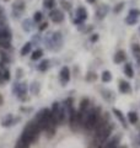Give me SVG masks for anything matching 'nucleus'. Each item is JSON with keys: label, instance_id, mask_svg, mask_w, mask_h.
Returning a JSON list of instances; mask_svg holds the SVG:
<instances>
[{"label": "nucleus", "instance_id": "a878e982", "mask_svg": "<svg viewBox=\"0 0 140 148\" xmlns=\"http://www.w3.org/2000/svg\"><path fill=\"white\" fill-rule=\"evenodd\" d=\"M123 6H124V4L123 3H120V4H118V6H117L116 9H114V12H119L120 10L123 9Z\"/></svg>", "mask_w": 140, "mask_h": 148}, {"label": "nucleus", "instance_id": "9b49d317", "mask_svg": "<svg viewBox=\"0 0 140 148\" xmlns=\"http://www.w3.org/2000/svg\"><path fill=\"white\" fill-rule=\"evenodd\" d=\"M132 49H133V54L135 56V58L140 62V46L138 43H134L132 46Z\"/></svg>", "mask_w": 140, "mask_h": 148}, {"label": "nucleus", "instance_id": "1a4fd4ad", "mask_svg": "<svg viewBox=\"0 0 140 148\" xmlns=\"http://www.w3.org/2000/svg\"><path fill=\"white\" fill-rule=\"evenodd\" d=\"M125 59V52L124 51H118L114 54V62L116 63H123V61Z\"/></svg>", "mask_w": 140, "mask_h": 148}, {"label": "nucleus", "instance_id": "2eb2a0df", "mask_svg": "<svg viewBox=\"0 0 140 148\" xmlns=\"http://www.w3.org/2000/svg\"><path fill=\"white\" fill-rule=\"evenodd\" d=\"M42 54H43V52H42V49H36L35 52L32 53L31 59H32V61H37L38 58H41V57H42Z\"/></svg>", "mask_w": 140, "mask_h": 148}, {"label": "nucleus", "instance_id": "ddd939ff", "mask_svg": "<svg viewBox=\"0 0 140 148\" xmlns=\"http://www.w3.org/2000/svg\"><path fill=\"white\" fill-rule=\"evenodd\" d=\"M111 80H112V74H111V72L105 71L103 73H102V82H103V83H109Z\"/></svg>", "mask_w": 140, "mask_h": 148}, {"label": "nucleus", "instance_id": "c756f323", "mask_svg": "<svg viewBox=\"0 0 140 148\" xmlns=\"http://www.w3.org/2000/svg\"><path fill=\"white\" fill-rule=\"evenodd\" d=\"M97 38H99V36H97V35H95V36H91V41H92V42H93V41H97Z\"/></svg>", "mask_w": 140, "mask_h": 148}, {"label": "nucleus", "instance_id": "bb28decb", "mask_svg": "<svg viewBox=\"0 0 140 148\" xmlns=\"http://www.w3.org/2000/svg\"><path fill=\"white\" fill-rule=\"evenodd\" d=\"M14 8L22 10V9H23V4H22V3H16V4H14Z\"/></svg>", "mask_w": 140, "mask_h": 148}, {"label": "nucleus", "instance_id": "f704fd0d", "mask_svg": "<svg viewBox=\"0 0 140 148\" xmlns=\"http://www.w3.org/2000/svg\"><path fill=\"white\" fill-rule=\"evenodd\" d=\"M119 148H127V147H119Z\"/></svg>", "mask_w": 140, "mask_h": 148}, {"label": "nucleus", "instance_id": "6ab92c4d", "mask_svg": "<svg viewBox=\"0 0 140 148\" xmlns=\"http://www.w3.org/2000/svg\"><path fill=\"white\" fill-rule=\"evenodd\" d=\"M137 21H138V17H137V16H133V15H129V16L127 17V20H125V22H127V24H129V25H133V24H135Z\"/></svg>", "mask_w": 140, "mask_h": 148}, {"label": "nucleus", "instance_id": "f03ea898", "mask_svg": "<svg viewBox=\"0 0 140 148\" xmlns=\"http://www.w3.org/2000/svg\"><path fill=\"white\" fill-rule=\"evenodd\" d=\"M100 119V114H99V109H92L86 112V119H85V123L84 127L86 130H92L95 128L97 121Z\"/></svg>", "mask_w": 140, "mask_h": 148}, {"label": "nucleus", "instance_id": "2f4dec72", "mask_svg": "<svg viewBox=\"0 0 140 148\" xmlns=\"http://www.w3.org/2000/svg\"><path fill=\"white\" fill-rule=\"evenodd\" d=\"M4 82V79H3V74H1V72H0V83H3Z\"/></svg>", "mask_w": 140, "mask_h": 148}, {"label": "nucleus", "instance_id": "f8f14e48", "mask_svg": "<svg viewBox=\"0 0 140 148\" xmlns=\"http://www.w3.org/2000/svg\"><path fill=\"white\" fill-rule=\"evenodd\" d=\"M113 112H114V115H116V116L118 117V120H119V121L122 122V125H123V126H124V127H127V123H125V119L123 117L122 112H120L119 110H117V109H113Z\"/></svg>", "mask_w": 140, "mask_h": 148}, {"label": "nucleus", "instance_id": "4be33fe9", "mask_svg": "<svg viewBox=\"0 0 140 148\" xmlns=\"http://www.w3.org/2000/svg\"><path fill=\"white\" fill-rule=\"evenodd\" d=\"M15 148H29V145H27V143H25V142H22L21 140H18V142L16 143Z\"/></svg>", "mask_w": 140, "mask_h": 148}, {"label": "nucleus", "instance_id": "0eeeda50", "mask_svg": "<svg viewBox=\"0 0 140 148\" xmlns=\"http://www.w3.org/2000/svg\"><path fill=\"white\" fill-rule=\"evenodd\" d=\"M119 91L123 92V94H127V92L132 91V88H130V84L128 82H124V80H120L119 82Z\"/></svg>", "mask_w": 140, "mask_h": 148}, {"label": "nucleus", "instance_id": "cd10ccee", "mask_svg": "<svg viewBox=\"0 0 140 148\" xmlns=\"http://www.w3.org/2000/svg\"><path fill=\"white\" fill-rule=\"evenodd\" d=\"M47 27H48V24H47V22H43V24H41V26H39V31L46 30Z\"/></svg>", "mask_w": 140, "mask_h": 148}, {"label": "nucleus", "instance_id": "412c9836", "mask_svg": "<svg viewBox=\"0 0 140 148\" xmlns=\"http://www.w3.org/2000/svg\"><path fill=\"white\" fill-rule=\"evenodd\" d=\"M42 17H43V15H42V12L41 11H37L35 15H33V20L36 21V22H39L41 20H42Z\"/></svg>", "mask_w": 140, "mask_h": 148}, {"label": "nucleus", "instance_id": "b1692460", "mask_svg": "<svg viewBox=\"0 0 140 148\" xmlns=\"http://www.w3.org/2000/svg\"><path fill=\"white\" fill-rule=\"evenodd\" d=\"M48 61H44V62H42L41 64H39V66H38V69H39V71H46V69L47 68H48Z\"/></svg>", "mask_w": 140, "mask_h": 148}, {"label": "nucleus", "instance_id": "dca6fc26", "mask_svg": "<svg viewBox=\"0 0 140 148\" xmlns=\"http://www.w3.org/2000/svg\"><path fill=\"white\" fill-rule=\"evenodd\" d=\"M43 5L47 9H54L55 1H54V0H43Z\"/></svg>", "mask_w": 140, "mask_h": 148}, {"label": "nucleus", "instance_id": "6e6552de", "mask_svg": "<svg viewBox=\"0 0 140 148\" xmlns=\"http://www.w3.org/2000/svg\"><path fill=\"white\" fill-rule=\"evenodd\" d=\"M76 15L79 17V20H76V22H81L84 20H86V18H87V11H86V9L79 8L77 10H76Z\"/></svg>", "mask_w": 140, "mask_h": 148}, {"label": "nucleus", "instance_id": "20e7f679", "mask_svg": "<svg viewBox=\"0 0 140 148\" xmlns=\"http://www.w3.org/2000/svg\"><path fill=\"white\" fill-rule=\"evenodd\" d=\"M120 137H122V135H120V133H118V135L113 136V138H111L108 142L100 145L99 148H118V143H119V141H120Z\"/></svg>", "mask_w": 140, "mask_h": 148}, {"label": "nucleus", "instance_id": "393cba45", "mask_svg": "<svg viewBox=\"0 0 140 148\" xmlns=\"http://www.w3.org/2000/svg\"><path fill=\"white\" fill-rule=\"evenodd\" d=\"M129 15H133V16H139L140 15V11L139 10H135V9H132V10L129 11Z\"/></svg>", "mask_w": 140, "mask_h": 148}, {"label": "nucleus", "instance_id": "aec40b11", "mask_svg": "<svg viewBox=\"0 0 140 148\" xmlns=\"http://www.w3.org/2000/svg\"><path fill=\"white\" fill-rule=\"evenodd\" d=\"M14 123V120H12V116H7L6 119L3 120V126H10V125Z\"/></svg>", "mask_w": 140, "mask_h": 148}, {"label": "nucleus", "instance_id": "5701e85b", "mask_svg": "<svg viewBox=\"0 0 140 148\" xmlns=\"http://www.w3.org/2000/svg\"><path fill=\"white\" fill-rule=\"evenodd\" d=\"M1 74H3V79L4 80H9V79H10V72H9L7 69H4V71L1 72Z\"/></svg>", "mask_w": 140, "mask_h": 148}, {"label": "nucleus", "instance_id": "4468645a", "mask_svg": "<svg viewBox=\"0 0 140 148\" xmlns=\"http://www.w3.org/2000/svg\"><path fill=\"white\" fill-rule=\"evenodd\" d=\"M128 120L130 123H137L138 122V115L133 112V111H130V112H128Z\"/></svg>", "mask_w": 140, "mask_h": 148}, {"label": "nucleus", "instance_id": "f3484780", "mask_svg": "<svg viewBox=\"0 0 140 148\" xmlns=\"http://www.w3.org/2000/svg\"><path fill=\"white\" fill-rule=\"evenodd\" d=\"M87 106H88V99H82L81 100V103H80V111H86V109H87Z\"/></svg>", "mask_w": 140, "mask_h": 148}, {"label": "nucleus", "instance_id": "f257e3e1", "mask_svg": "<svg viewBox=\"0 0 140 148\" xmlns=\"http://www.w3.org/2000/svg\"><path fill=\"white\" fill-rule=\"evenodd\" d=\"M39 132H41V128H39L38 125H37V122L33 120V121H31L26 126V128L23 130V132H22L20 140L22 142L27 143V145H31V143H33L37 140V138H38Z\"/></svg>", "mask_w": 140, "mask_h": 148}, {"label": "nucleus", "instance_id": "39448f33", "mask_svg": "<svg viewBox=\"0 0 140 148\" xmlns=\"http://www.w3.org/2000/svg\"><path fill=\"white\" fill-rule=\"evenodd\" d=\"M59 78H60V82H62V84H67L70 79V71L68 67H63L62 71H60V74H59Z\"/></svg>", "mask_w": 140, "mask_h": 148}, {"label": "nucleus", "instance_id": "473e14b6", "mask_svg": "<svg viewBox=\"0 0 140 148\" xmlns=\"http://www.w3.org/2000/svg\"><path fill=\"white\" fill-rule=\"evenodd\" d=\"M95 1H96V0H87V3H90V4H93Z\"/></svg>", "mask_w": 140, "mask_h": 148}, {"label": "nucleus", "instance_id": "a211bd4d", "mask_svg": "<svg viewBox=\"0 0 140 148\" xmlns=\"http://www.w3.org/2000/svg\"><path fill=\"white\" fill-rule=\"evenodd\" d=\"M30 51H31V43H26V45L21 48V54L25 56V54H27V53H30Z\"/></svg>", "mask_w": 140, "mask_h": 148}, {"label": "nucleus", "instance_id": "7c9ffc66", "mask_svg": "<svg viewBox=\"0 0 140 148\" xmlns=\"http://www.w3.org/2000/svg\"><path fill=\"white\" fill-rule=\"evenodd\" d=\"M3 14H4V12H3V9L0 8V20H1V18H3Z\"/></svg>", "mask_w": 140, "mask_h": 148}, {"label": "nucleus", "instance_id": "c85d7f7f", "mask_svg": "<svg viewBox=\"0 0 140 148\" xmlns=\"http://www.w3.org/2000/svg\"><path fill=\"white\" fill-rule=\"evenodd\" d=\"M62 5H63V8L67 9V10H69V9H70V4L67 3V1H62Z\"/></svg>", "mask_w": 140, "mask_h": 148}, {"label": "nucleus", "instance_id": "423d86ee", "mask_svg": "<svg viewBox=\"0 0 140 148\" xmlns=\"http://www.w3.org/2000/svg\"><path fill=\"white\" fill-rule=\"evenodd\" d=\"M49 17L52 18V21H54V22H62L64 20V14L60 10H53L49 14Z\"/></svg>", "mask_w": 140, "mask_h": 148}, {"label": "nucleus", "instance_id": "7ed1b4c3", "mask_svg": "<svg viewBox=\"0 0 140 148\" xmlns=\"http://www.w3.org/2000/svg\"><path fill=\"white\" fill-rule=\"evenodd\" d=\"M68 112H69V125H70V127H71V130H74V131H76L77 127L80 126L77 112L74 110V108L68 109Z\"/></svg>", "mask_w": 140, "mask_h": 148}, {"label": "nucleus", "instance_id": "9d476101", "mask_svg": "<svg viewBox=\"0 0 140 148\" xmlns=\"http://www.w3.org/2000/svg\"><path fill=\"white\" fill-rule=\"evenodd\" d=\"M124 73H125V75H127L128 78H133L134 77V71H133V67H132V64L130 63H127L124 66Z\"/></svg>", "mask_w": 140, "mask_h": 148}, {"label": "nucleus", "instance_id": "72a5a7b5", "mask_svg": "<svg viewBox=\"0 0 140 148\" xmlns=\"http://www.w3.org/2000/svg\"><path fill=\"white\" fill-rule=\"evenodd\" d=\"M3 104V98H1V95H0V105Z\"/></svg>", "mask_w": 140, "mask_h": 148}]
</instances>
